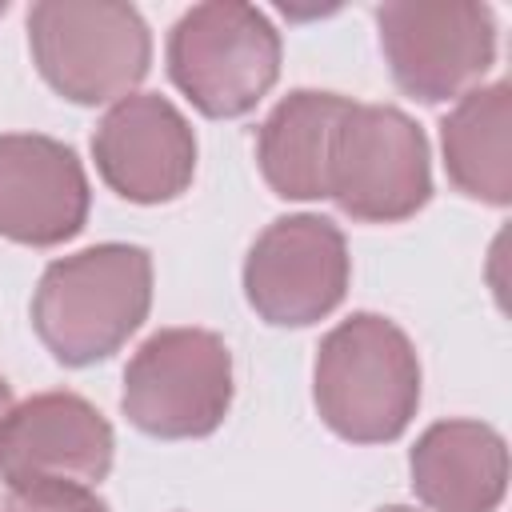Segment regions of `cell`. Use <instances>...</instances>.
Returning a JSON list of instances; mask_svg holds the SVG:
<instances>
[{
	"label": "cell",
	"mask_w": 512,
	"mask_h": 512,
	"mask_svg": "<svg viewBox=\"0 0 512 512\" xmlns=\"http://www.w3.org/2000/svg\"><path fill=\"white\" fill-rule=\"evenodd\" d=\"M152 308V256L140 244H96L52 260L32 296L40 344L68 368L108 360Z\"/></svg>",
	"instance_id": "6da1fadb"
},
{
	"label": "cell",
	"mask_w": 512,
	"mask_h": 512,
	"mask_svg": "<svg viewBox=\"0 0 512 512\" xmlns=\"http://www.w3.org/2000/svg\"><path fill=\"white\" fill-rule=\"evenodd\" d=\"M312 400L340 440H396L420 408V360L404 328L376 312H352L340 320L320 340Z\"/></svg>",
	"instance_id": "7a4b0ae2"
},
{
	"label": "cell",
	"mask_w": 512,
	"mask_h": 512,
	"mask_svg": "<svg viewBox=\"0 0 512 512\" xmlns=\"http://www.w3.org/2000/svg\"><path fill=\"white\" fill-rule=\"evenodd\" d=\"M28 48L40 76L72 104L132 96L148 76L152 36L132 4L40 0L28 8Z\"/></svg>",
	"instance_id": "3957f363"
},
{
	"label": "cell",
	"mask_w": 512,
	"mask_h": 512,
	"mask_svg": "<svg viewBox=\"0 0 512 512\" xmlns=\"http://www.w3.org/2000/svg\"><path fill=\"white\" fill-rule=\"evenodd\" d=\"M168 76L212 120L252 112L280 76V32L240 0L188 8L168 32Z\"/></svg>",
	"instance_id": "277c9868"
},
{
	"label": "cell",
	"mask_w": 512,
	"mask_h": 512,
	"mask_svg": "<svg viewBox=\"0 0 512 512\" xmlns=\"http://www.w3.org/2000/svg\"><path fill=\"white\" fill-rule=\"evenodd\" d=\"M124 416L156 440H196L232 408V352L208 328H160L124 368Z\"/></svg>",
	"instance_id": "5b68a950"
},
{
	"label": "cell",
	"mask_w": 512,
	"mask_h": 512,
	"mask_svg": "<svg viewBox=\"0 0 512 512\" xmlns=\"http://www.w3.org/2000/svg\"><path fill=\"white\" fill-rule=\"evenodd\" d=\"M432 196L428 140L392 104H348L328 160V200L352 220L396 224Z\"/></svg>",
	"instance_id": "8992f818"
},
{
	"label": "cell",
	"mask_w": 512,
	"mask_h": 512,
	"mask_svg": "<svg viewBox=\"0 0 512 512\" xmlns=\"http://www.w3.org/2000/svg\"><path fill=\"white\" fill-rule=\"evenodd\" d=\"M376 28L392 80L424 104L460 100L496 60L492 8L472 0H392Z\"/></svg>",
	"instance_id": "52a82bcc"
},
{
	"label": "cell",
	"mask_w": 512,
	"mask_h": 512,
	"mask_svg": "<svg viewBox=\"0 0 512 512\" xmlns=\"http://www.w3.org/2000/svg\"><path fill=\"white\" fill-rule=\"evenodd\" d=\"M348 244L328 216L272 220L244 260V296L260 320L304 328L336 312L348 292Z\"/></svg>",
	"instance_id": "ba28073f"
},
{
	"label": "cell",
	"mask_w": 512,
	"mask_h": 512,
	"mask_svg": "<svg viewBox=\"0 0 512 512\" xmlns=\"http://www.w3.org/2000/svg\"><path fill=\"white\" fill-rule=\"evenodd\" d=\"M112 424L76 392H40L0 424V480L20 488H96L112 468Z\"/></svg>",
	"instance_id": "9c48e42d"
},
{
	"label": "cell",
	"mask_w": 512,
	"mask_h": 512,
	"mask_svg": "<svg viewBox=\"0 0 512 512\" xmlns=\"http://www.w3.org/2000/svg\"><path fill=\"white\" fill-rule=\"evenodd\" d=\"M96 172L132 204L176 200L196 172V136L184 112L160 92L116 100L92 136Z\"/></svg>",
	"instance_id": "30bf717a"
},
{
	"label": "cell",
	"mask_w": 512,
	"mask_h": 512,
	"mask_svg": "<svg viewBox=\"0 0 512 512\" xmlns=\"http://www.w3.org/2000/svg\"><path fill=\"white\" fill-rule=\"evenodd\" d=\"M88 176L80 156L40 132L0 136V236L56 248L88 220Z\"/></svg>",
	"instance_id": "8fae6325"
},
{
	"label": "cell",
	"mask_w": 512,
	"mask_h": 512,
	"mask_svg": "<svg viewBox=\"0 0 512 512\" xmlns=\"http://www.w3.org/2000/svg\"><path fill=\"white\" fill-rule=\"evenodd\" d=\"M408 472L432 512H496L508 492V444L480 420H440L416 440Z\"/></svg>",
	"instance_id": "7c38bea8"
},
{
	"label": "cell",
	"mask_w": 512,
	"mask_h": 512,
	"mask_svg": "<svg viewBox=\"0 0 512 512\" xmlns=\"http://www.w3.org/2000/svg\"><path fill=\"white\" fill-rule=\"evenodd\" d=\"M348 96L296 88L288 92L256 132V164L268 188L284 200L328 196V160L336 128L348 112Z\"/></svg>",
	"instance_id": "4fadbf2b"
},
{
	"label": "cell",
	"mask_w": 512,
	"mask_h": 512,
	"mask_svg": "<svg viewBox=\"0 0 512 512\" xmlns=\"http://www.w3.org/2000/svg\"><path fill=\"white\" fill-rule=\"evenodd\" d=\"M512 92L504 80L480 84L440 124V148L448 180L480 200L504 208L512 200Z\"/></svg>",
	"instance_id": "5bb4252c"
},
{
	"label": "cell",
	"mask_w": 512,
	"mask_h": 512,
	"mask_svg": "<svg viewBox=\"0 0 512 512\" xmlns=\"http://www.w3.org/2000/svg\"><path fill=\"white\" fill-rule=\"evenodd\" d=\"M8 512H108V504L92 496V488L48 484V488L8 492Z\"/></svg>",
	"instance_id": "9a60e30c"
},
{
	"label": "cell",
	"mask_w": 512,
	"mask_h": 512,
	"mask_svg": "<svg viewBox=\"0 0 512 512\" xmlns=\"http://www.w3.org/2000/svg\"><path fill=\"white\" fill-rule=\"evenodd\" d=\"M12 408H16V404H12V388H8V380L0 376V424L8 420V412H12Z\"/></svg>",
	"instance_id": "2e32d148"
},
{
	"label": "cell",
	"mask_w": 512,
	"mask_h": 512,
	"mask_svg": "<svg viewBox=\"0 0 512 512\" xmlns=\"http://www.w3.org/2000/svg\"><path fill=\"white\" fill-rule=\"evenodd\" d=\"M376 512H416V508H408V504H384V508H376Z\"/></svg>",
	"instance_id": "e0dca14e"
},
{
	"label": "cell",
	"mask_w": 512,
	"mask_h": 512,
	"mask_svg": "<svg viewBox=\"0 0 512 512\" xmlns=\"http://www.w3.org/2000/svg\"><path fill=\"white\" fill-rule=\"evenodd\" d=\"M0 16H4V4H0Z\"/></svg>",
	"instance_id": "ac0fdd59"
},
{
	"label": "cell",
	"mask_w": 512,
	"mask_h": 512,
	"mask_svg": "<svg viewBox=\"0 0 512 512\" xmlns=\"http://www.w3.org/2000/svg\"><path fill=\"white\" fill-rule=\"evenodd\" d=\"M4 512H8V508H4Z\"/></svg>",
	"instance_id": "d6986e66"
}]
</instances>
